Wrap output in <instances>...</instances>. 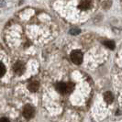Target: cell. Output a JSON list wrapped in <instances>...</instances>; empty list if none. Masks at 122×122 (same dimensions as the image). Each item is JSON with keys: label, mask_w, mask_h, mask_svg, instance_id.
<instances>
[{"label": "cell", "mask_w": 122, "mask_h": 122, "mask_svg": "<svg viewBox=\"0 0 122 122\" xmlns=\"http://www.w3.org/2000/svg\"><path fill=\"white\" fill-rule=\"evenodd\" d=\"M104 44L105 46H107L108 49L113 50L115 48V43H114V41H104Z\"/></svg>", "instance_id": "8"}, {"label": "cell", "mask_w": 122, "mask_h": 122, "mask_svg": "<svg viewBox=\"0 0 122 122\" xmlns=\"http://www.w3.org/2000/svg\"><path fill=\"white\" fill-rule=\"evenodd\" d=\"M35 114V110L34 108L30 106V105H27L23 109V116L26 117V118H31L32 117L34 116Z\"/></svg>", "instance_id": "3"}, {"label": "cell", "mask_w": 122, "mask_h": 122, "mask_svg": "<svg viewBox=\"0 0 122 122\" xmlns=\"http://www.w3.org/2000/svg\"><path fill=\"white\" fill-rule=\"evenodd\" d=\"M0 122H10L6 117H2L1 119H0Z\"/></svg>", "instance_id": "10"}, {"label": "cell", "mask_w": 122, "mask_h": 122, "mask_svg": "<svg viewBox=\"0 0 122 122\" xmlns=\"http://www.w3.org/2000/svg\"><path fill=\"white\" fill-rule=\"evenodd\" d=\"M104 98H105V101L107 102V103H112V101H113V99H114V97H113V95L110 93V92H106L104 95Z\"/></svg>", "instance_id": "7"}, {"label": "cell", "mask_w": 122, "mask_h": 122, "mask_svg": "<svg viewBox=\"0 0 122 122\" xmlns=\"http://www.w3.org/2000/svg\"><path fill=\"white\" fill-rule=\"evenodd\" d=\"M5 72H6V68H5V66H4V64H3V63H1V74H0V76H1V77L5 74Z\"/></svg>", "instance_id": "9"}, {"label": "cell", "mask_w": 122, "mask_h": 122, "mask_svg": "<svg viewBox=\"0 0 122 122\" xmlns=\"http://www.w3.org/2000/svg\"><path fill=\"white\" fill-rule=\"evenodd\" d=\"M13 70H14V72L15 73H17V74H22V73H24V70H25V66L24 64L22 63V62H20V61H18L17 63H15V65L13 66Z\"/></svg>", "instance_id": "4"}, {"label": "cell", "mask_w": 122, "mask_h": 122, "mask_svg": "<svg viewBox=\"0 0 122 122\" xmlns=\"http://www.w3.org/2000/svg\"><path fill=\"white\" fill-rule=\"evenodd\" d=\"M91 6V0H81L79 3V8L82 10H86Z\"/></svg>", "instance_id": "5"}, {"label": "cell", "mask_w": 122, "mask_h": 122, "mask_svg": "<svg viewBox=\"0 0 122 122\" xmlns=\"http://www.w3.org/2000/svg\"><path fill=\"white\" fill-rule=\"evenodd\" d=\"M74 88V85L73 83H59L56 85V90L61 93V95H66V94H70Z\"/></svg>", "instance_id": "1"}, {"label": "cell", "mask_w": 122, "mask_h": 122, "mask_svg": "<svg viewBox=\"0 0 122 122\" xmlns=\"http://www.w3.org/2000/svg\"><path fill=\"white\" fill-rule=\"evenodd\" d=\"M40 87V84L38 81H31L29 84V89L31 92H36Z\"/></svg>", "instance_id": "6"}, {"label": "cell", "mask_w": 122, "mask_h": 122, "mask_svg": "<svg viewBox=\"0 0 122 122\" xmlns=\"http://www.w3.org/2000/svg\"><path fill=\"white\" fill-rule=\"evenodd\" d=\"M71 61L75 64H81L83 61V52L79 50H75L71 53Z\"/></svg>", "instance_id": "2"}]
</instances>
